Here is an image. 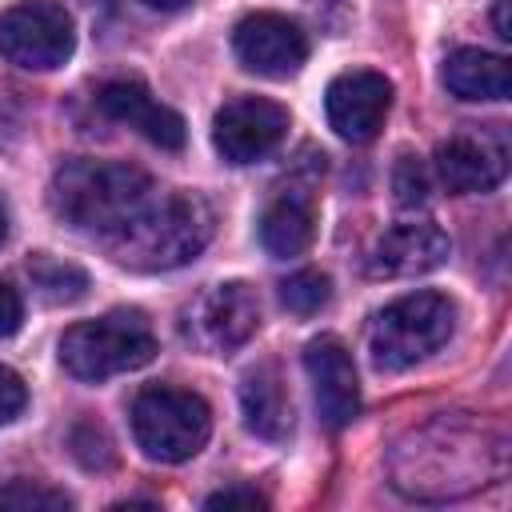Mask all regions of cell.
<instances>
[{
    "label": "cell",
    "instance_id": "obj_5",
    "mask_svg": "<svg viewBox=\"0 0 512 512\" xmlns=\"http://www.w3.org/2000/svg\"><path fill=\"white\" fill-rule=\"evenodd\" d=\"M156 356V336L144 312L116 308L96 320H80L60 336V364L76 380H108L120 372H136Z\"/></svg>",
    "mask_w": 512,
    "mask_h": 512
},
{
    "label": "cell",
    "instance_id": "obj_25",
    "mask_svg": "<svg viewBox=\"0 0 512 512\" xmlns=\"http://www.w3.org/2000/svg\"><path fill=\"white\" fill-rule=\"evenodd\" d=\"M204 508H268V500L248 484H232V488L204 496Z\"/></svg>",
    "mask_w": 512,
    "mask_h": 512
},
{
    "label": "cell",
    "instance_id": "obj_12",
    "mask_svg": "<svg viewBox=\"0 0 512 512\" xmlns=\"http://www.w3.org/2000/svg\"><path fill=\"white\" fill-rule=\"evenodd\" d=\"M236 60L256 76H292L308 60V32L280 12H252L232 32Z\"/></svg>",
    "mask_w": 512,
    "mask_h": 512
},
{
    "label": "cell",
    "instance_id": "obj_19",
    "mask_svg": "<svg viewBox=\"0 0 512 512\" xmlns=\"http://www.w3.org/2000/svg\"><path fill=\"white\" fill-rule=\"evenodd\" d=\"M28 276H32V288L48 300V304H72L88 292V272L72 260H56L48 252H36L28 260Z\"/></svg>",
    "mask_w": 512,
    "mask_h": 512
},
{
    "label": "cell",
    "instance_id": "obj_28",
    "mask_svg": "<svg viewBox=\"0 0 512 512\" xmlns=\"http://www.w3.org/2000/svg\"><path fill=\"white\" fill-rule=\"evenodd\" d=\"M140 4H148V8H160V12H172V8H184L188 0H140Z\"/></svg>",
    "mask_w": 512,
    "mask_h": 512
},
{
    "label": "cell",
    "instance_id": "obj_2",
    "mask_svg": "<svg viewBox=\"0 0 512 512\" xmlns=\"http://www.w3.org/2000/svg\"><path fill=\"white\" fill-rule=\"evenodd\" d=\"M152 192H156L152 176L132 164L76 156L52 172L48 204L68 228L108 240L152 200Z\"/></svg>",
    "mask_w": 512,
    "mask_h": 512
},
{
    "label": "cell",
    "instance_id": "obj_14",
    "mask_svg": "<svg viewBox=\"0 0 512 512\" xmlns=\"http://www.w3.org/2000/svg\"><path fill=\"white\" fill-rule=\"evenodd\" d=\"M304 372H308L320 420L328 428H348L360 412V384H356L352 352L336 336H316L304 348Z\"/></svg>",
    "mask_w": 512,
    "mask_h": 512
},
{
    "label": "cell",
    "instance_id": "obj_11",
    "mask_svg": "<svg viewBox=\"0 0 512 512\" xmlns=\"http://www.w3.org/2000/svg\"><path fill=\"white\" fill-rule=\"evenodd\" d=\"M388 108H392V80L372 68L340 72L324 92L328 124L348 144H368L384 128Z\"/></svg>",
    "mask_w": 512,
    "mask_h": 512
},
{
    "label": "cell",
    "instance_id": "obj_6",
    "mask_svg": "<svg viewBox=\"0 0 512 512\" xmlns=\"http://www.w3.org/2000/svg\"><path fill=\"white\" fill-rule=\"evenodd\" d=\"M132 436L148 460L184 464L208 444L212 408L188 388L152 384L132 400Z\"/></svg>",
    "mask_w": 512,
    "mask_h": 512
},
{
    "label": "cell",
    "instance_id": "obj_21",
    "mask_svg": "<svg viewBox=\"0 0 512 512\" xmlns=\"http://www.w3.org/2000/svg\"><path fill=\"white\" fill-rule=\"evenodd\" d=\"M328 296H332L328 276H324V272H312V268L292 272V276L280 284V304H284L288 312H296V316H316V312L328 304Z\"/></svg>",
    "mask_w": 512,
    "mask_h": 512
},
{
    "label": "cell",
    "instance_id": "obj_4",
    "mask_svg": "<svg viewBox=\"0 0 512 512\" xmlns=\"http://www.w3.org/2000/svg\"><path fill=\"white\" fill-rule=\"evenodd\" d=\"M456 308L440 292H408L384 304L368 324V356L380 372H404L448 344Z\"/></svg>",
    "mask_w": 512,
    "mask_h": 512
},
{
    "label": "cell",
    "instance_id": "obj_10",
    "mask_svg": "<svg viewBox=\"0 0 512 512\" xmlns=\"http://www.w3.org/2000/svg\"><path fill=\"white\" fill-rule=\"evenodd\" d=\"M288 108L268 96H236L212 120V148L228 164H256L288 136Z\"/></svg>",
    "mask_w": 512,
    "mask_h": 512
},
{
    "label": "cell",
    "instance_id": "obj_16",
    "mask_svg": "<svg viewBox=\"0 0 512 512\" xmlns=\"http://www.w3.org/2000/svg\"><path fill=\"white\" fill-rule=\"evenodd\" d=\"M316 236V200L308 188H284L260 216V244L272 256H300Z\"/></svg>",
    "mask_w": 512,
    "mask_h": 512
},
{
    "label": "cell",
    "instance_id": "obj_15",
    "mask_svg": "<svg viewBox=\"0 0 512 512\" xmlns=\"http://www.w3.org/2000/svg\"><path fill=\"white\" fill-rule=\"evenodd\" d=\"M96 104H100V112L108 120L136 128L156 148H172V152L184 148V120H180V112L160 104L140 80H108L96 92Z\"/></svg>",
    "mask_w": 512,
    "mask_h": 512
},
{
    "label": "cell",
    "instance_id": "obj_17",
    "mask_svg": "<svg viewBox=\"0 0 512 512\" xmlns=\"http://www.w3.org/2000/svg\"><path fill=\"white\" fill-rule=\"evenodd\" d=\"M240 412L248 432L260 440H284L292 432V396L284 392V380L272 364L252 368L240 380Z\"/></svg>",
    "mask_w": 512,
    "mask_h": 512
},
{
    "label": "cell",
    "instance_id": "obj_20",
    "mask_svg": "<svg viewBox=\"0 0 512 512\" xmlns=\"http://www.w3.org/2000/svg\"><path fill=\"white\" fill-rule=\"evenodd\" d=\"M392 192H396V204L404 212H416V208H428L432 200V172L420 156L412 152H400L396 164H392Z\"/></svg>",
    "mask_w": 512,
    "mask_h": 512
},
{
    "label": "cell",
    "instance_id": "obj_18",
    "mask_svg": "<svg viewBox=\"0 0 512 512\" xmlns=\"http://www.w3.org/2000/svg\"><path fill=\"white\" fill-rule=\"evenodd\" d=\"M444 88L460 100H504L512 92V68L500 52L456 48L444 60Z\"/></svg>",
    "mask_w": 512,
    "mask_h": 512
},
{
    "label": "cell",
    "instance_id": "obj_9",
    "mask_svg": "<svg viewBox=\"0 0 512 512\" xmlns=\"http://www.w3.org/2000/svg\"><path fill=\"white\" fill-rule=\"evenodd\" d=\"M508 160H512V152H508V136L500 128H460L436 144L432 172L448 192L472 196V192L500 188L508 176Z\"/></svg>",
    "mask_w": 512,
    "mask_h": 512
},
{
    "label": "cell",
    "instance_id": "obj_13",
    "mask_svg": "<svg viewBox=\"0 0 512 512\" xmlns=\"http://www.w3.org/2000/svg\"><path fill=\"white\" fill-rule=\"evenodd\" d=\"M452 244L440 224L432 220H404L384 228L368 248V276L376 280H404L424 276L448 260Z\"/></svg>",
    "mask_w": 512,
    "mask_h": 512
},
{
    "label": "cell",
    "instance_id": "obj_23",
    "mask_svg": "<svg viewBox=\"0 0 512 512\" xmlns=\"http://www.w3.org/2000/svg\"><path fill=\"white\" fill-rule=\"evenodd\" d=\"M72 452L84 468H108L112 464V444H108L104 428H96L92 420H80L72 428Z\"/></svg>",
    "mask_w": 512,
    "mask_h": 512
},
{
    "label": "cell",
    "instance_id": "obj_8",
    "mask_svg": "<svg viewBox=\"0 0 512 512\" xmlns=\"http://www.w3.org/2000/svg\"><path fill=\"white\" fill-rule=\"evenodd\" d=\"M256 328H260V296L244 280L212 284L184 308V336L208 356L236 352L240 344L252 340Z\"/></svg>",
    "mask_w": 512,
    "mask_h": 512
},
{
    "label": "cell",
    "instance_id": "obj_7",
    "mask_svg": "<svg viewBox=\"0 0 512 512\" xmlns=\"http://www.w3.org/2000/svg\"><path fill=\"white\" fill-rule=\"evenodd\" d=\"M76 48V24L56 0H20L0 12V56L24 72H52Z\"/></svg>",
    "mask_w": 512,
    "mask_h": 512
},
{
    "label": "cell",
    "instance_id": "obj_3",
    "mask_svg": "<svg viewBox=\"0 0 512 512\" xmlns=\"http://www.w3.org/2000/svg\"><path fill=\"white\" fill-rule=\"evenodd\" d=\"M212 208L196 192H152V200L108 240H100L116 264L132 272H168L204 252L212 240Z\"/></svg>",
    "mask_w": 512,
    "mask_h": 512
},
{
    "label": "cell",
    "instance_id": "obj_1",
    "mask_svg": "<svg viewBox=\"0 0 512 512\" xmlns=\"http://www.w3.org/2000/svg\"><path fill=\"white\" fill-rule=\"evenodd\" d=\"M508 468V440L468 416H436L408 428L388 452V484L424 504L460 500L496 484Z\"/></svg>",
    "mask_w": 512,
    "mask_h": 512
},
{
    "label": "cell",
    "instance_id": "obj_22",
    "mask_svg": "<svg viewBox=\"0 0 512 512\" xmlns=\"http://www.w3.org/2000/svg\"><path fill=\"white\" fill-rule=\"evenodd\" d=\"M0 508L12 512H64L72 508V500L60 488H48L40 480H12L0 488Z\"/></svg>",
    "mask_w": 512,
    "mask_h": 512
},
{
    "label": "cell",
    "instance_id": "obj_26",
    "mask_svg": "<svg viewBox=\"0 0 512 512\" xmlns=\"http://www.w3.org/2000/svg\"><path fill=\"white\" fill-rule=\"evenodd\" d=\"M20 320H24V300H20V292H16L8 280H0V340L12 336V332L20 328Z\"/></svg>",
    "mask_w": 512,
    "mask_h": 512
},
{
    "label": "cell",
    "instance_id": "obj_29",
    "mask_svg": "<svg viewBox=\"0 0 512 512\" xmlns=\"http://www.w3.org/2000/svg\"><path fill=\"white\" fill-rule=\"evenodd\" d=\"M4 236H8V212H4V204H0V244H4Z\"/></svg>",
    "mask_w": 512,
    "mask_h": 512
},
{
    "label": "cell",
    "instance_id": "obj_27",
    "mask_svg": "<svg viewBox=\"0 0 512 512\" xmlns=\"http://www.w3.org/2000/svg\"><path fill=\"white\" fill-rule=\"evenodd\" d=\"M492 20H496V36H500V40H512V28H508V0H500V4H496Z\"/></svg>",
    "mask_w": 512,
    "mask_h": 512
},
{
    "label": "cell",
    "instance_id": "obj_24",
    "mask_svg": "<svg viewBox=\"0 0 512 512\" xmlns=\"http://www.w3.org/2000/svg\"><path fill=\"white\" fill-rule=\"evenodd\" d=\"M24 404H28L24 380H20L8 364H0V424H12V420L24 412Z\"/></svg>",
    "mask_w": 512,
    "mask_h": 512
}]
</instances>
